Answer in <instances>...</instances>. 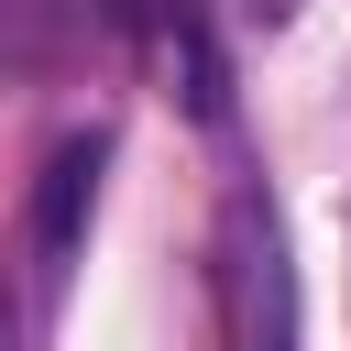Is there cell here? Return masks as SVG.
<instances>
[{"mask_svg": "<svg viewBox=\"0 0 351 351\" xmlns=\"http://www.w3.org/2000/svg\"><path fill=\"white\" fill-rule=\"evenodd\" d=\"M88 197H99V132H77V143H55V154H44V186H33V252H44V263H66V252H77Z\"/></svg>", "mask_w": 351, "mask_h": 351, "instance_id": "obj_1", "label": "cell"}, {"mask_svg": "<svg viewBox=\"0 0 351 351\" xmlns=\"http://www.w3.org/2000/svg\"><path fill=\"white\" fill-rule=\"evenodd\" d=\"M241 11H252V22H296V0H241Z\"/></svg>", "mask_w": 351, "mask_h": 351, "instance_id": "obj_2", "label": "cell"}]
</instances>
